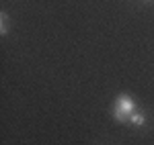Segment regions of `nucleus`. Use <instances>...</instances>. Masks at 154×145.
I'll list each match as a JSON object with an SVG mask.
<instances>
[{
    "label": "nucleus",
    "instance_id": "nucleus-1",
    "mask_svg": "<svg viewBox=\"0 0 154 145\" xmlns=\"http://www.w3.org/2000/svg\"><path fill=\"white\" fill-rule=\"evenodd\" d=\"M136 104H134V100H131L128 94H121L117 96L115 100V106H113V117L117 119V123H130L131 115L136 112Z\"/></svg>",
    "mask_w": 154,
    "mask_h": 145
},
{
    "label": "nucleus",
    "instance_id": "nucleus-2",
    "mask_svg": "<svg viewBox=\"0 0 154 145\" xmlns=\"http://www.w3.org/2000/svg\"><path fill=\"white\" fill-rule=\"evenodd\" d=\"M130 123H131V125H136V127H142L144 123H146V117H144V112H140V110H136V112L131 115Z\"/></svg>",
    "mask_w": 154,
    "mask_h": 145
},
{
    "label": "nucleus",
    "instance_id": "nucleus-3",
    "mask_svg": "<svg viewBox=\"0 0 154 145\" xmlns=\"http://www.w3.org/2000/svg\"><path fill=\"white\" fill-rule=\"evenodd\" d=\"M0 33L2 35L8 33V14L6 12H0Z\"/></svg>",
    "mask_w": 154,
    "mask_h": 145
},
{
    "label": "nucleus",
    "instance_id": "nucleus-4",
    "mask_svg": "<svg viewBox=\"0 0 154 145\" xmlns=\"http://www.w3.org/2000/svg\"><path fill=\"white\" fill-rule=\"evenodd\" d=\"M148 2H152V0H148Z\"/></svg>",
    "mask_w": 154,
    "mask_h": 145
}]
</instances>
